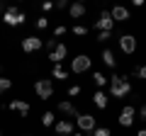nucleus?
Segmentation results:
<instances>
[{"instance_id":"f257e3e1","label":"nucleus","mask_w":146,"mask_h":136,"mask_svg":"<svg viewBox=\"0 0 146 136\" xmlns=\"http://www.w3.org/2000/svg\"><path fill=\"white\" fill-rule=\"evenodd\" d=\"M107 85H110V95H112V97H127V95L131 92V83H129L127 75L112 73V78L107 80Z\"/></svg>"},{"instance_id":"f03ea898","label":"nucleus","mask_w":146,"mask_h":136,"mask_svg":"<svg viewBox=\"0 0 146 136\" xmlns=\"http://www.w3.org/2000/svg\"><path fill=\"white\" fill-rule=\"evenodd\" d=\"M3 22H5L7 27H20V24H25V22H27V15L17 5H7L5 15H3Z\"/></svg>"},{"instance_id":"7ed1b4c3","label":"nucleus","mask_w":146,"mask_h":136,"mask_svg":"<svg viewBox=\"0 0 146 136\" xmlns=\"http://www.w3.org/2000/svg\"><path fill=\"white\" fill-rule=\"evenodd\" d=\"M34 92L39 100H49L54 95V80L51 78H42V80H36L34 83Z\"/></svg>"},{"instance_id":"20e7f679","label":"nucleus","mask_w":146,"mask_h":136,"mask_svg":"<svg viewBox=\"0 0 146 136\" xmlns=\"http://www.w3.org/2000/svg\"><path fill=\"white\" fill-rule=\"evenodd\" d=\"M90 66H93V58L85 56V53H78V56L71 61V71L73 73H85V71H90Z\"/></svg>"},{"instance_id":"39448f33","label":"nucleus","mask_w":146,"mask_h":136,"mask_svg":"<svg viewBox=\"0 0 146 136\" xmlns=\"http://www.w3.org/2000/svg\"><path fill=\"white\" fill-rule=\"evenodd\" d=\"M93 27H95L98 32H112V29H115V20H112V15L105 10V12H100V17L95 20Z\"/></svg>"},{"instance_id":"423d86ee","label":"nucleus","mask_w":146,"mask_h":136,"mask_svg":"<svg viewBox=\"0 0 146 136\" xmlns=\"http://www.w3.org/2000/svg\"><path fill=\"white\" fill-rule=\"evenodd\" d=\"M42 46H44V39H39V37H25L22 39V51L25 53H36Z\"/></svg>"},{"instance_id":"0eeeda50","label":"nucleus","mask_w":146,"mask_h":136,"mask_svg":"<svg viewBox=\"0 0 146 136\" xmlns=\"http://www.w3.org/2000/svg\"><path fill=\"white\" fill-rule=\"evenodd\" d=\"M76 124H78L80 134H85V131H90V134H93L95 126H98V121H95V117H93V114H80L78 119H76Z\"/></svg>"},{"instance_id":"6e6552de","label":"nucleus","mask_w":146,"mask_h":136,"mask_svg":"<svg viewBox=\"0 0 146 136\" xmlns=\"http://www.w3.org/2000/svg\"><path fill=\"white\" fill-rule=\"evenodd\" d=\"M134 121H136V110H134L131 105H127L124 110L119 112V126H124V129H129V126L134 124Z\"/></svg>"},{"instance_id":"1a4fd4ad","label":"nucleus","mask_w":146,"mask_h":136,"mask_svg":"<svg viewBox=\"0 0 146 136\" xmlns=\"http://www.w3.org/2000/svg\"><path fill=\"white\" fill-rule=\"evenodd\" d=\"M119 46H122V51H124L127 56H131V53L136 51V37L134 34H122L119 37Z\"/></svg>"},{"instance_id":"9d476101","label":"nucleus","mask_w":146,"mask_h":136,"mask_svg":"<svg viewBox=\"0 0 146 136\" xmlns=\"http://www.w3.org/2000/svg\"><path fill=\"white\" fill-rule=\"evenodd\" d=\"M66 56H68V46H66V44H61V42H58V46L54 49L51 53H49V61H51L54 66H58V63H61V61H63Z\"/></svg>"},{"instance_id":"9b49d317","label":"nucleus","mask_w":146,"mask_h":136,"mask_svg":"<svg viewBox=\"0 0 146 136\" xmlns=\"http://www.w3.org/2000/svg\"><path fill=\"white\" fill-rule=\"evenodd\" d=\"M7 107H10L12 112H17L20 117L29 114V102H27V100H10V105H7Z\"/></svg>"},{"instance_id":"f8f14e48","label":"nucleus","mask_w":146,"mask_h":136,"mask_svg":"<svg viewBox=\"0 0 146 136\" xmlns=\"http://www.w3.org/2000/svg\"><path fill=\"white\" fill-rule=\"evenodd\" d=\"M54 129H56L58 136H71V134H73V121H71V119H61V121L54 124Z\"/></svg>"},{"instance_id":"ddd939ff","label":"nucleus","mask_w":146,"mask_h":136,"mask_svg":"<svg viewBox=\"0 0 146 136\" xmlns=\"http://www.w3.org/2000/svg\"><path fill=\"white\" fill-rule=\"evenodd\" d=\"M58 112H61V114H68V117H76V119L80 117L78 107L73 105V102H68V100H63V102H58Z\"/></svg>"},{"instance_id":"4468645a","label":"nucleus","mask_w":146,"mask_h":136,"mask_svg":"<svg viewBox=\"0 0 146 136\" xmlns=\"http://www.w3.org/2000/svg\"><path fill=\"white\" fill-rule=\"evenodd\" d=\"M110 15H112V20H115V22H127V20H129V10H127L124 5H115Z\"/></svg>"},{"instance_id":"2eb2a0df","label":"nucleus","mask_w":146,"mask_h":136,"mask_svg":"<svg viewBox=\"0 0 146 136\" xmlns=\"http://www.w3.org/2000/svg\"><path fill=\"white\" fill-rule=\"evenodd\" d=\"M88 12V7H85V3H73V5H68V15L73 17V20H80V17Z\"/></svg>"},{"instance_id":"dca6fc26","label":"nucleus","mask_w":146,"mask_h":136,"mask_svg":"<svg viewBox=\"0 0 146 136\" xmlns=\"http://www.w3.org/2000/svg\"><path fill=\"white\" fill-rule=\"evenodd\" d=\"M93 102H95L98 110H105L107 102H110V97H107V92H102V90H95V92H93Z\"/></svg>"},{"instance_id":"f3484780","label":"nucleus","mask_w":146,"mask_h":136,"mask_svg":"<svg viewBox=\"0 0 146 136\" xmlns=\"http://www.w3.org/2000/svg\"><path fill=\"white\" fill-rule=\"evenodd\" d=\"M102 63L107 68H115L117 66V58H115V53H112V49H102Z\"/></svg>"},{"instance_id":"a211bd4d","label":"nucleus","mask_w":146,"mask_h":136,"mask_svg":"<svg viewBox=\"0 0 146 136\" xmlns=\"http://www.w3.org/2000/svg\"><path fill=\"white\" fill-rule=\"evenodd\" d=\"M51 78L54 80H66L68 78V71H66V68H61V66H54L51 68Z\"/></svg>"},{"instance_id":"6ab92c4d","label":"nucleus","mask_w":146,"mask_h":136,"mask_svg":"<svg viewBox=\"0 0 146 136\" xmlns=\"http://www.w3.org/2000/svg\"><path fill=\"white\" fill-rule=\"evenodd\" d=\"M93 83L98 85V90H102L105 85H107V75H102L100 71H95V73H93Z\"/></svg>"},{"instance_id":"aec40b11","label":"nucleus","mask_w":146,"mask_h":136,"mask_svg":"<svg viewBox=\"0 0 146 136\" xmlns=\"http://www.w3.org/2000/svg\"><path fill=\"white\" fill-rule=\"evenodd\" d=\"M10 88H12V80H10V78H0V97H3Z\"/></svg>"},{"instance_id":"412c9836","label":"nucleus","mask_w":146,"mask_h":136,"mask_svg":"<svg viewBox=\"0 0 146 136\" xmlns=\"http://www.w3.org/2000/svg\"><path fill=\"white\" fill-rule=\"evenodd\" d=\"M42 124L44 126H54V112H44L42 114Z\"/></svg>"},{"instance_id":"4be33fe9","label":"nucleus","mask_w":146,"mask_h":136,"mask_svg":"<svg viewBox=\"0 0 146 136\" xmlns=\"http://www.w3.org/2000/svg\"><path fill=\"white\" fill-rule=\"evenodd\" d=\"M73 34H76V37H85V34H88V27L85 24H73Z\"/></svg>"},{"instance_id":"5701e85b","label":"nucleus","mask_w":146,"mask_h":136,"mask_svg":"<svg viewBox=\"0 0 146 136\" xmlns=\"http://www.w3.org/2000/svg\"><path fill=\"white\" fill-rule=\"evenodd\" d=\"M93 136H112V131H110L107 126H95V131H93Z\"/></svg>"},{"instance_id":"b1692460","label":"nucleus","mask_w":146,"mask_h":136,"mask_svg":"<svg viewBox=\"0 0 146 136\" xmlns=\"http://www.w3.org/2000/svg\"><path fill=\"white\" fill-rule=\"evenodd\" d=\"M134 78H141V80H146V66H139V68H134Z\"/></svg>"},{"instance_id":"393cba45","label":"nucleus","mask_w":146,"mask_h":136,"mask_svg":"<svg viewBox=\"0 0 146 136\" xmlns=\"http://www.w3.org/2000/svg\"><path fill=\"white\" fill-rule=\"evenodd\" d=\"M46 27H49V17H36V29H46Z\"/></svg>"},{"instance_id":"a878e982","label":"nucleus","mask_w":146,"mask_h":136,"mask_svg":"<svg viewBox=\"0 0 146 136\" xmlns=\"http://www.w3.org/2000/svg\"><path fill=\"white\" fill-rule=\"evenodd\" d=\"M110 37H112V32H98V42H100V44L110 42Z\"/></svg>"},{"instance_id":"bb28decb","label":"nucleus","mask_w":146,"mask_h":136,"mask_svg":"<svg viewBox=\"0 0 146 136\" xmlns=\"http://www.w3.org/2000/svg\"><path fill=\"white\" fill-rule=\"evenodd\" d=\"M44 46H46V49H49V53H51V51H54V49H56V46H58V42H56V39H54V37H51V39H46V42H44Z\"/></svg>"},{"instance_id":"cd10ccee","label":"nucleus","mask_w":146,"mask_h":136,"mask_svg":"<svg viewBox=\"0 0 146 136\" xmlns=\"http://www.w3.org/2000/svg\"><path fill=\"white\" fill-rule=\"evenodd\" d=\"M66 92H68V97H76V95H80V85H71Z\"/></svg>"},{"instance_id":"c85d7f7f","label":"nucleus","mask_w":146,"mask_h":136,"mask_svg":"<svg viewBox=\"0 0 146 136\" xmlns=\"http://www.w3.org/2000/svg\"><path fill=\"white\" fill-rule=\"evenodd\" d=\"M66 32H68L66 27H63V24H58L56 29H54V37H63V34H66Z\"/></svg>"},{"instance_id":"c756f323","label":"nucleus","mask_w":146,"mask_h":136,"mask_svg":"<svg viewBox=\"0 0 146 136\" xmlns=\"http://www.w3.org/2000/svg\"><path fill=\"white\" fill-rule=\"evenodd\" d=\"M136 117H139L141 121H146V105H141V107H139V112H136Z\"/></svg>"},{"instance_id":"7c9ffc66","label":"nucleus","mask_w":146,"mask_h":136,"mask_svg":"<svg viewBox=\"0 0 146 136\" xmlns=\"http://www.w3.org/2000/svg\"><path fill=\"white\" fill-rule=\"evenodd\" d=\"M56 10H68V3H66V0H58V3H56Z\"/></svg>"},{"instance_id":"2f4dec72","label":"nucleus","mask_w":146,"mask_h":136,"mask_svg":"<svg viewBox=\"0 0 146 136\" xmlns=\"http://www.w3.org/2000/svg\"><path fill=\"white\" fill-rule=\"evenodd\" d=\"M54 7H56V5H54V3H49V0H46V3H44V5H42V10H44V12H49V10H54Z\"/></svg>"},{"instance_id":"473e14b6","label":"nucleus","mask_w":146,"mask_h":136,"mask_svg":"<svg viewBox=\"0 0 146 136\" xmlns=\"http://www.w3.org/2000/svg\"><path fill=\"white\" fill-rule=\"evenodd\" d=\"M136 136H146V129H139V134H136Z\"/></svg>"},{"instance_id":"72a5a7b5","label":"nucleus","mask_w":146,"mask_h":136,"mask_svg":"<svg viewBox=\"0 0 146 136\" xmlns=\"http://www.w3.org/2000/svg\"><path fill=\"white\" fill-rule=\"evenodd\" d=\"M73 136H83V134H80V131H78V134H73Z\"/></svg>"},{"instance_id":"f704fd0d","label":"nucleus","mask_w":146,"mask_h":136,"mask_svg":"<svg viewBox=\"0 0 146 136\" xmlns=\"http://www.w3.org/2000/svg\"><path fill=\"white\" fill-rule=\"evenodd\" d=\"M0 73H3V66H0Z\"/></svg>"},{"instance_id":"c9c22d12","label":"nucleus","mask_w":146,"mask_h":136,"mask_svg":"<svg viewBox=\"0 0 146 136\" xmlns=\"http://www.w3.org/2000/svg\"><path fill=\"white\" fill-rule=\"evenodd\" d=\"M25 136H32V134H25Z\"/></svg>"},{"instance_id":"e433bc0d","label":"nucleus","mask_w":146,"mask_h":136,"mask_svg":"<svg viewBox=\"0 0 146 136\" xmlns=\"http://www.w3.org/2000/svg\"><path fill=\"white\" fill-rule=\"evenodd\" d=\"M0 136H3V131H0Z\"/></svg>"}]
</instances>
